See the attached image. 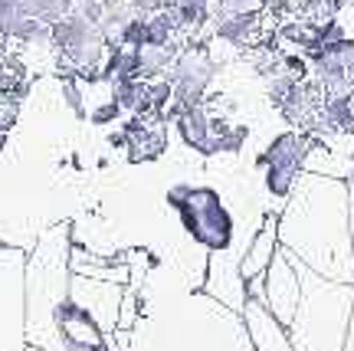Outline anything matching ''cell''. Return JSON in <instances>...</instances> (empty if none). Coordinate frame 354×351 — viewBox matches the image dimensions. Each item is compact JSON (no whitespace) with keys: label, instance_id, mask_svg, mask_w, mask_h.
Masks as SVG:
<instances>
[{"label":"cell","instance_id":"7a4b0ae2","mask_svg":"<svg viewBox=\"0 0 354 351\" xmlns=\"http://www.w3.org/2000/svg\"><path fill=\"white\" fill-rule=\"evenodd\" d=\"M302 296L289 322V341L295 351H344L354 312V286L335 282L299 263Z\"/></svg>","mask_w":354,"mask_h":351},{"label":"cell","instance_id":"3957f363","mask_svg":"<svg viewBox=\"0 0 354 351\" xmlns=\"http://www.w3.org/2000/svg\"><path fill=\"white\" fill-rule=\"evenodd\" d=\"M0 351H26V253L0 250Z\"/></svg>","mask_w":354,"mask_h":351},{"label":"cell","instance_id":"5b68a950","mask_svg":"<svg viewBox=\"0 0 354 351\" xmlns=\"http://www.w3.org/2000/svg\"><path fill=\"white\" fill-rule=\"evenodd\" d=\"M243 322H246L253 351H295L289 341V332L279 325L276 318H272V312H269L259 299H246V305H243Z\"/></svg>","mask_w":354,"mask_h":351},{"label":"cell","instance_id":"8992f818","mask_svg":"<svg viewBox=\"0 0 354 351\" xmlns=\"http://www.w3.org/2000/svg\"><path fill=\"white\" fill-rule=\"evenodd\" d=\"M276 250H279V217H266V224L259 226V233L253 237V243L246 246V253L240 260V276L246 286L256 282V279H263Z\"/></svg>","mask_w":354,"mask_h":351},{"label":"cell","instance_id":"52a82bcc","mask_svg":"<svg viewBox=\"0 0 354 351\" xmlns=\"http://www.w3.org/2000/svg\"><path fill=\"white\" fill-rule=\"evenodd\" d=\"M26 351H39V348H26Z\"/></svg>","mask_w":354,"mask_h":351},{"label":"cell","instance_id":"6da1fadb","mask_svg":"<svg viewBox=\"0 0 354 351\" xmlns=\"http://www.w3.org/2000/svg\"><path fill=\"white\" fill-rule=\"evenodd\" d=\"M279 250L312 273L354 286V188L351 181L299 174L279 217Z\"/></svg>","mask_w":354,"mask_h":351},{"label":"cell","instance_id":"277c9868","mask_svg":"<svg viewBox=\"0 0 354 351\" xmlns=\"http://www.w3.org/2000/svg\"><path fill=\"white\" fill-rule=\"evenodd\" d=\"M299 296H302V279H299V260L289 256L286 250H276L269 269L263 273V305L272 312L282 328H289L292 315L299 309Z\"/></svg>","mask_w":354,"mask_h":351}]
</instances>
